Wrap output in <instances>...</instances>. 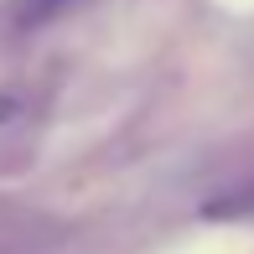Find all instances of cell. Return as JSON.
Instances as JSON below:
<instances>
[{"instance_id":"obj_1","label":"cell","mask_w":254,"mask_h":254,"mask_svg":"<svg viewBox=\"0 0 254 254\" xmlns=\"http://www.w3.org/2000/svg\"><path fill=\"white\" fill-rule=\"evenodd\" d=\"M67 5H78V0H16V26L31 31V26H42V21L63 16Z\"/></svg>"},{"instance_id":"obj_2","label":"cell","mask_w":254,"mask_h":254,"mask_svg":"<svg viewBox=\"0 0 254 254\" xmlns=\"http://www.w3.org/2000/svg\"><path fill=\"white\" fill-rule=\"evenodd\" d=\"M21 109H26V99H21V94H0V130H5L10 120H21Z\"/></svg>"}]
</instances>
